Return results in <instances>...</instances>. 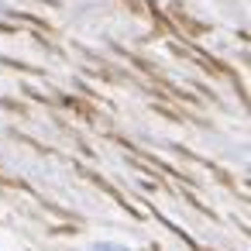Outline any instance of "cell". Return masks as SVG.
Instances as JSON below:
<instances>
[{"mask_svg": "<svg viewBox=\"0 0 251 251\" xmlns=\"http://www.w3.org/2000/svg\"><path fill=\"white\" fill-rule=\"evenodd\" d=\"M90 251H127V248H121V244H93Z\"/></svg>", "mask_w": 251, "mask_h": 251, "instance_id": "cell-1", "label": "cell"}]
</instances>
